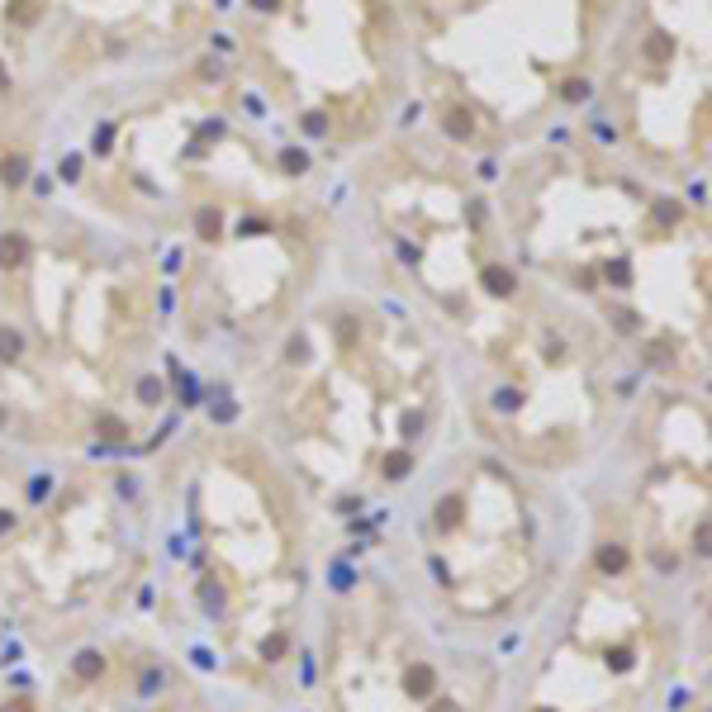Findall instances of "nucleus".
Instances as JSON below:
<instances>
[{
    "label": "nucleus",
    "mask_w": 712,
    "mask_h": 712,
    "mask_svg": "<svg viewBox=\"0 0 712 712\" xmlns=\"http://www.w3.org/2000/svg\"><path fill=\"white\" fill-rule=\"evenodd\" d=\"M432 689H437V669H432V665H409V674H404V694L418 698V703H427Z\"/></svg>",
    "instance_id": "obj_1"
},
{
    "label": "nucleus",
    "mask_w": 712,
    "mask_h": 712,
    "mask_svg": "<svg viewBox=\"0 0 712 712\" xmlns=\"http://www.w3.org/2000/svg\"><path fill=\"white\" fill-rule=\"evenodd\" d=\"M627 560H632V555H627V546H617V541L599 546V570H603V575H622V570H627Z\"/></svg>",
    "instance_id": "obj_2"
},
{
    "label": "nucleus",
    "mask_w": 712,
    "mask_h": 712,
    "mask_svg": "<svg viewBox=\"0 0 712 712\" xmlns=\"http://www.w3.org/2000/svg\"><path fill=\"white\" fill-rule=\"evenodd\" d=\"M460 513H465L460 494H446L442 504H437V527H442V532H456V527H460Z\"/></svg>",
    "instance_id": "obj_3"
},
{
    "label": "nucleus",
    "mask_w": 712,
    "mask_h": 712,
    "mask_svg": "<svg viewBox=\"0 0 712 712\" xmlns=\"http://www.w3.org/2000/svg\"><path fill=\"white\" fill-rule=\"evenodd\" d=\"M72 674H77V679H100V674H105V655H100V650H81L77 660H72Z\"/></svg>",
    "instance_id": "obj_4"
},
{
    "label": "nucleus",
    "mask_w": 712,
    "mask_h": 712,
    "mask_svg": "<svg viewBox=\"0 0 712 712\" xmlns=\"http://www.w3.org/2000/svg\"><path fill=\"white\" fill-rule=\"evenodd\" d=\"M485 290H490V295H513V290H518V281H513V271L490 266V271H485Z\"/></svg>",
    "instance_id": "obj_5"
},
{
    "label": "nucleus",
    "mask_w": 712,
    "mask_h": 712,
    "mask_svg": "<svg viewBox=\"0 0 712 712\" xmlns=\"http://www.w3.org/2000/svg\"><path fill=\"white\" fill-rule=\"evenodd\" d=\"M446 133H451V138H470L475 133V114L470 110H446Z\"/></svg>",
    "instance_id": "obj_6"
},
{
    "label": "nucleus",
    "mask_w": 712,
    "mask_h": 712,
    "mask_svg": "<svg viewBox=\"0 0 712 712\" xmlns=\"http://www.w3.org/2000/svg\"><path fill=\"white\" fill-rule=\"evenodd\" d=\"M24 256H29V247H24V237H19V233H10L5 242H0V261H5V266H19Z\"/></svg>",
    "instance_id": "obj_7"
},
{
    "label": "nucleus",
    "mask_w": 712,
    "mask_h": 712,
    "mask_svg": "<svg viewBox=\"0 0 712 712\" xmlns=\"http://www.w3.org/2000/svg\"><path fill=\"white\" fill-rule=\"evenodd\" d=\"M409 465H413L409 451H395V456H385V480H404V475H409Z\"/></svg>",
    "instance_id": "obj_8"
},
{
    "label": "nucleus",
    "mask_w": 712,
    "mask_h": 712,
    "mask_svg": "<svg viewBox=\"0 0 712 712\" xmlns=\"http://www.w3.org/2000/svg\"><path fill=\"white\" fill-rule=\"evenodd\" d=\"M19 351H24V337L10 332V328H0V361H15Z\"/></svg>",
    "instance_id": "obj_9"
},
{
    "label": "nucleus",
    "mask_w": 712,
    "mask_h": 712,
    "mask_svg": "<svg viewBox=\"0 0 712 712\" xmlns=\"http://www.w3.org/2000/svg\"><path fill=\"white\" fill-rule=\"evenodd\" d=\"M0 176H5L10 186H19V181L29 176V162H24V157H5V166H0Z\"/></svg>",
    "instance_id": "obj_10"
},
{
    "label": "nucleus",
    "mask_w": 712,
    "mask_h": 712,
    "mask_svg": "<svg viewBox=\"0 0 712 712\" xmlns=\"http://www.w3.org/2000/svg\"><path fill=\"white\" fill-rule=\"evenodd\" d=\"M304 133L323 138V133H328V119H323V114H304Z\"/></svg>",
    "instance_id": "obj_11"
},
{
    "label": "nucleus",
    "mask_w": 712,
    "mask_h": 712,
    "mask_svg": "<svg viewBox=\"0 0 712 712\" xmlns=\"http://www.w3.org/2000/svg\"><path fill=\"white\" fill-rule=\"evenodd\" d=\"M138 399H142V404H157V399H162V385H157V380H142V385H138Z\"/></svg>",
    "instance_id": "obj_12"
},
{
    "label": "nucleus",
    "mask_w": 712,
    "mask_h": 712,
    "mask_svg": "<svg viewBox=\"0 0 712 712\" xmlns=\"http://www.w3.org/2000/svg\"><path fill=\"white\" fill-rule=\"evenodd\" d=\"M427 712H465L456 698H427Z\"/></svg>",
    "instance_id": "obj_13"
},
{
    "label": "nucleus",
    "mask_w": 712,
    "mask_h": 712,
    "mask_svg": "<svg viewBox=\"0 0 712 712\" xmlns=\"http://www.w3.org/2000/svg\"><path fill=\"white\" fill-rule=\"evenodd\" d=\"M261 655H266V660L285 655V636H266V641H261Z\"/></svg>",
    "instance_id": "obj_14"
},
{
    "label": "nucleus",
    "mask_w": 712,
    "mask_h": 712,
    "mask_svg": "<svg viewBox=\"0 0 712 712\" xmlns=\"http://www.w3.org/2000/svg\"><path fill=\"white\" fill-rule=\"evenodd\" d=\"M128 427L119 423V418H100V437H124Z\"/></svg>",
    "instance_id": "obj_15"
},
{
    "label": "nucleus",
    "mask_w": 712,
    "mask_h": 712,
    "mask_svg": "<svg viewBox=\"0 0 712 712\" xmlns=\"http://www.w3.org/2000/svg\"><path fill=\"white\" fill-rule=\"evenodd\" d=\"M632 665V650H608V669H627Z\"/></svg>",
    "instance_id": "obj_16"
},
{
    "label": "nucleus",
    "mask_w": 712,
    "mask_h": 712,
    "mask_svg": "<svg viewBox=\"0 0 712 712\" xmlns=\"http://www.w3.org/2000/svg\"><path fill=\"white\" fill-rule=\"evenodd\" d=\"M584 95H589L584 81H565V100H584Z\"/></svg>",
    "instance_id": "obj_17"
},
{
    "label": "nucleus",
    "mask_w": 712,
    "mask_h": 712,
    "mask_svg": "<svg viewBox=\"0 0 712 712\" xmlns=\"http://www.w3.org/2000/svg\"><path fill=\"white\" fill-rule=\"evenodd\" d=\"M256 10H281V0H252Z\"/></svg>",
    "instance_id": "obj_18"
},
{
    "label": "nucleus",
    "mask_w": 712,
    "mask_h": 712,
    "mask_svg": "<svg viewBox=\"0 0 712 712\" xmlns=\"http://www.w3.org/2000/svg\"><path fill=\"white\" fill-rule=\"evenodd\" d=\"M5 527H15V513H0V532H5Z\"/></svg>",
    "instance_id": "obj_19"
},
{
    "label": "nucleus",
    "mask_w": 712,
    "mask_h": 712,
    "mask_svg": "<svg viewBox=\"0 0 712 712\" xmlns=\"http://www.w3.org/2000/svg\"><path fill=\"white\" fill-rule=\"evenodd\" d=\"M10 712H33V708H29V703H15V708H10Z\"/></svg>",
    "instance_id": "obj_20"
},
{
    "label": "nucleus",
    "mask_w": 712,
    "mask_h": 712,
    "mask_svg": "<svg viewBox=\"0 0 712 712\" xmlns=\"http://www.w3.org/2000/svg\"><path fill=\"white\" fill-rule=\"evenodd\" d=\"M537 712H551V708H537Z\"/></svg>",
    "instance_id": "obj_21"
}]
</instances>
